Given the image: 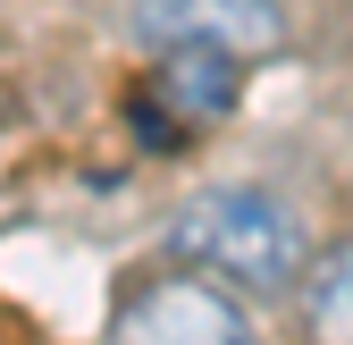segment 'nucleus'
<instances>
[{
    "label": "nucleus",
    "instance_id": "obj_1",
    "mask_svg": "<svg viewBox=\"0 0 353 345\" xmlns=\"http://www.w3.org/2000/svg\"><path fill=\"white\" fill-rule=\"evenodd\" d=\"M168 253L194 262L202 278H228V286H252V295H286L312 270L303 219L261 186H202L194 202H176Z\"/></svg>",
    "mask_w": 353,
    "mask_h": 345
},
{
    "label": "nucleus",
    "instance_id": "obj_2",
    "mask_svg": "<svg viewBox=\"0 0 353 345\" xmlns=\"http://www.w3.org/2000/svg\"><path fill=\"white\" fill-rule=\"evenodd\" d=\"M110 345H261L244 304L210 278H152L143 295H126Z\"/></svg>",
    "mask_w": 353,
    "mask_h": 345
},
{
    "label": "nucleus",
    "instance_id": "obj_5",
    "mask_svg": "<svg viewBox=\"0 0 353 345\" xmlns=\"http://www.w3.org/2000/svg\"><path fill=\"white\" fill-rule=\"evenodd\" d=\"M303 328H312V345H353V244L303 270Z\"/></svg>",
    "mask_w": 353,
    "mask_h": 345
},
{
    "label": "nucleus",
    "instance_id": "obj_4",
    "mask_svg": "<svg viewBox=\"0 0 353 345\" xmlns=\"http://www.w3.org/2000/svg\"><path fill=\"white\" fill-rule=\"evenodd\" d=\"M143 93L185 126H210V118H228L236 93H244V76H236V51H210V42H176V51H160V76L143 84Z\"/></svg>",
    "mask_w": 353,
    "mask_h": 345
},
{
    "label": "nucleus",
    "instance_id": "obj_6",
    "mask_svg": "<svg viewBox=\"0 0 353 345\" xmlns=\"http://www.w3.org/2000/svg\"><path fill=\"white\" fill-rule=\"evenodd\" d=\"M126 126H135V144H143V152H185V144H194L185 126H176V118L152 101V93H135V101H126Z\"/></svg>",
    "mask_w": 353,
    "mask_h": 345
},
{
    "label": "nucleus",
    "instance_id": "obj_3",
    "mask_svg": "<svg viewBox=\"0 0 353 345\" xmlns=\"http://www.w3.org/2000/svg\"><path fill=\"white\" fill-rule=\"evenodd\" d=\"M126 34L143 51H176V42H210V51H278L286 9L278 0H126Z\"/></svg>",
    "mask_w": 353,
    "mask_h": 345
}]
</instances>
